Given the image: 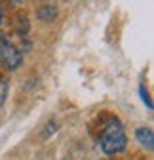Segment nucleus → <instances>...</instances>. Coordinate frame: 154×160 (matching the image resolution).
I'll list each match as a JSON object with an SVG mask.
<instances>
[{"label":"nucleus","instance_id":"obj_10","mask_svg":"<svg viewBox=\"0 0 154 160\" xmlns=\"http://www.w3.org/2000/svg\"><path fill=\"white\" fill-rule=\"evenodd\" d=\"M137 160H145V158H137Z\"/></svg>","mask_w":154,"mask_h":160},{"label":"nucleus","instance_id":"obj_5","mask_svg":"<svg viewBox=\"0 0 154 160\" xmlns=\"http://www.w3.org/2000/svg\"><path fill=\"white\" fill-rule=\"evenodd\" d=\"M135 137H137V141H139L141 147L152 151V147H154V133H152L150 128H137L135 130Z\"/></svg>","mask_w":154,"mask_h":160},{"label":"nucleus","instance_id":"obj_2","mask_svg":"<svg viewBox=\"0 0 154 160\" xmlns=\"http://www.w3.org/2000/svg\"><path fill=\"white\" fill-rule=\"evenodd\" d=\"M0 65L4 71H17L23 65V53L8 36L0 38Z\"/></svg>","mask_w":154,"mask_h":160},{"label":"nucleus","instance_id":"obj_4","mask_svg":"<svg viewBox=\"0 0 154 160\" xmlns=\"http://www.w3.org/2000/svg\"><path fill=\"white\" fill-rule=\"evenodd\" d=\"M57 13H59V8H57V4H51V2H44V4H40L36 8L38 19H40V21H46V23L53 21L57 17Z\"/></svg>","mask_w":154,"mask_h":160},{"label":"nucleus","instance_id":"obj_9","mask_svg":"<svg viewBox=\"0 0 154 160\" xmlns=\"http://www.w3.org/2000/svg\"><path fill=\"white\" fill-rule=\"evenodd\" d=\"M0 23H2V6H0Z\"/></svg>","mask_w":154,"mask_h":160},{"label":"nucleus","instance_id":"obj_3","mask_svg":"<svg viewBox=\"0 0 154 160\" xmlns=\"http://www.w3.org/2000/svg\"><path fill=\"white\" fill-rule=\"evenodd\" d=\"M12 29L19 34V36H27L29 29H31V21H29V15L25 10H17L13 15H12Z\"/></svg>","mask_w":154,"mask_h":160},{"label":"nucleus","instance_id":"obj_8","mask_svg":"<svg viewBox=\"0 0 154 160\" xmlns=\"http://www.w3.org/2000/svg\"><path fill=\"white\" fill-rule=\"evenodd\" d=\"M141 97L145 99V103H147V107H148V109H152V101H150V95H148V93H147V90H145V84L141 86Z\"/></svg>","mask_w":154,"mask_h":160},{"label":"nucleus","instance_id":"obj_6","mask_svg":"<svg viewBox=\"0 0 154 160\" xmlns=\"http://www.w3.org/2000/svg\"><path fill=\"white\" fill-rule=\"evenodd\" d=\"M8 92H10V82H8V78L0 72V109L4 107L6 99H8Z\"/></svg>","mask_w":154,"mask_h":160},{"label":"nucleus","instance_id":"obj_7","mask_svg":"<svg viewBox=\"0 0 154 160\" xmlns=\"http://www.w3.org/2000/svg\"><path fill=\"white\" fill-rule=\"evenodd\" d=\"M55 130H57V122L50 120V122L46 124V128H44V137H50L51 133H55Z\"/></svg>","mask_w":154,"mask_h":160},{"label":"nucleus","instance_id":"obj_1","mask_svg":"<svg viewBox=\"0 0 154 160\" xmlns=\"http://www.w3.org/2000/svg\"><path fill=\"white\" fill-rule=\"evenodd\" d=\"M89 133L97 141L99 149L108 156L120 154L126 151L128 135L124 124L118 118V114L110 111H101L99 114L93 116V120L89 122Z\"/></svg>","mask_w":154,"mask_h":160}]
</instances>
